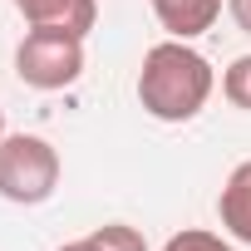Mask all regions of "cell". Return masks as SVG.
Instances as JSON below:
<instances>
[{"label": "cell", "mask_w": 251, "mask_h": 251, "mask_svg": "<svg viewBox=\"0 0 251 251\" xmlns=\"http://www.w3.org/2000/svg\"><path fill=\"white\" fill-rule=\"evenodd\" d=\"M148 5H153L158 25L168 30V40H197L222 20L226 0H148Z\"/></svg>", "instance_id": "5"}, {"label": "cell", "mask_w": 251, "mask_h": 251, "mask_svg": "<svg viewBox=\"0 0 251 251\" xmlns=\"http://www.w3.org/2000/svg\"><path fill=\"white\" fill-rule=\"evenodd\" d=\"M163 251H236V241L231 236H217L207 226H182V231H173L163 241Z\"/></svg>", "instance_id": "9"}, {"label": "cell", "mask_w": 251, "mask_h": 251, "mask_svg": "<svg viewBox=\"0 0 251 251\" xmlns=\"http://www.w3.org/2000/svg\"><path fill=\"white\" fill-rule=\"evenodd\" d=\"M30 30H74L89 40L99 20V0H10Z\"/></svg>", "instance_id": "4"}, {"label": "cell", "mask_w": 251, "mask_h": 251, "mask_svg": "<svg viewBox=\"0 0 251 251\" xmlns=\"http://www.w3.org/2000/svg\"><path fill=\"white\" fill-rule=\"evenodd\" d=\"M15 74L35 94H59L84 79V35L74 30H25L15 45Z\"/></svg>", "instance_id": "3"}, {"label": "cell", "mask_w": 251, "mask_h": 251, "mask_svg": "<svg viewBox=\"0 0 251 251\" xmlns=\"http://www.w3.org/2000/svg\"><path fill=\"white\" fill-rule=\"evenodd\" d=\"M0 138H5V113H0Z\"/></svg>", "instance_id": "11"}, {"label": "cell", "mask_w": 251, "mask_h": 251, "mask_svg": "<svg viewBox=\"0 0 251 251\" xmlns=\"http://www.w3.org/2000/svg\"><path fill=\"white\" fill-rule=\"evenodd\" d=\"M59 148L40 133H5L0 138V197L15 207H40L59 187Z\"/></svg>", "instance_id": "2"}, {"label": "cell", "mask_w": 251, "mask_h": 251, "mask_svg": "<svg viewBox=\"0 0 251 251\" xmlns=\"http://www.w3.org/2000/svg\"><path fill=\"white\" fill-rule=\"evenodd\" d=\"M138 103L158 123H192L217 94V69L192 40H158L138 64Z\"/></svg>", "instance_id": "1"}, {"label": "cell", "mask_w": 251, "mask_h": 251, "mask_svg": "<svg viewBox=\"0 0 251 251\" xmlns=\"http://www.w3.org/2000/svg\"><path fill=\"white\" fill-rule=\"evenodd\" d=\"M217 217H222V231L241 246H251V158L236 163L217 192Z\"/></svg>", "instance_id": "6"}, {"label": "cell", "mask_w": 251, "mask_h": 251, "mask_svg": "<svg viewBox=\"0 0 251 251\" xmlns=\"http://www.w3.org/2000/svg\"><path fill=\"white\" fill-rule=\"evenodd\" d=\"M59 251H148V241H143V231L128 226V222H103V226H94V231L64 241Z\"/></svg>", "instance_id": "7"}, {"label": "cell", "mask_w": 251, "mask_h": 251, "mask_svg": "<svg viewBox=\"0 0 251 251\" xmlns=\"http://www.w3.org/2000/svg\"><path fill=\"white\" fill-rule=\"evenodd\" d=\"M226 15L241 35H251V0H226Z\"/></svg>", "instance_id": "10"}, {"label": "cell", "mask_w": 251, "mask_h": 251, "mask_svg": "<svg viewBox=\"0 0 251 251\" xmlns=\"http://www.w3.org/2000/svg\"><path fill=\"white\" fill-rule=\"evenodd\" d=\"M222 99L241 113H251V54H236L222 69Z\"/></svg>", "instance_id": "8"}]
</instances>
